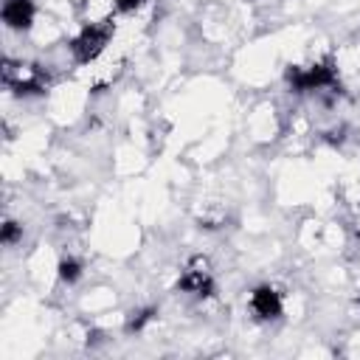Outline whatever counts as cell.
<instances>
[{
    "mask_svg": "<svg viewBox=\"0 0 360 360\" xmlns=\"http://www.w3.org/2000/svg\"><path fill=\"white\" fill-rule=\"evenodd\" d=\"M284 82H287V87H290L292 93H298V96L332 90V87H338V82H340L338 62H335L332 56H321V59L287 65V68H284Z\"/></svg>",
    "mask_w": 360,
    "mask_h": 360,
    "instance_id": "cell-1",
    "label": "cell"
},
{
    "mask_svg": "<svg viewBox=\"0 0 360 360\" xmlns=\"http://www.w3.org/2000/svg\"><path fill=\"white\" fill-rule=\"evenodd\" d=\"M115 37V22L110 17L104 20H90L84 22L68 42V51H70V59L76 65H93L104 51L107 45L112 42Z\"/></svg>",
    "mask_w": 360,
    "mask_h": 360,
    "instance_id": "cell-2",
    "label": "cell"
},
{
    "mask_svg": "<svg viewBox=\"0 0 360 360\" xmlns=\"http://www.w3.org/2000/svg\"><path fill=\"white\" fill-rule=\"evenodd\" d=\"M0 76H3V87L11 90L14 96H42L48 90V68L37 65V62H22V59H11L6 56L3 59V68H0Z\"/></svg>",
    "mask_w": 360,
    "mask_h": 360,
    "instance_id": "cell-3",
    "label": "cell"
},
{
    "mask_svg": "<svg viewBox=\"0 0 360 360\" xmlns=\"http://www.w3.org/2000/svg\"><path fill=\"white\" fill-rule=\"evenodd\" d=\"M177 290L194 298H214L217 292V276L208 262V256H188L177 276Z\"/></svg>",
    "mask_w": 360,
    "mask_h": 360,
    "instance_id": "cell-4",
    "label": "cell"
},
{
    "mask_svg": "<svg viewBox=\"0 0 360 360\" xmlns=\"http://www.w3.org/2000/svg\"><path fill=\"white\" fill-rule=\"evenodd\" d=\"M248 309L256 321H278L284 315V295L276 284H256L248 295Z\"/></svg>",
    "mask_w": 360,
    "mask_h": 360,
    "instance_id": "cell-5",
    "label": "cell"
},
{
    "mask_svg": "<svg viewBox=\"0 0 360 360\" xmlns=\"http://www.w3.org/2000/svg\"><path fill=\"white\" fill-rule=\"evenodd\" d=\"M0 20L8 31H17V34H25L34 28V20H37V3L34 0H3V8H0Z\"/></svg>",
    "mask_w": 360,
    "mask_h": 360,
    "instance_id": "cell-6",
    "label": "cell"
},
{
    "mask_svg": "<svg viewBox=\"0 0 360 360\" xmlns=\"http://www.w3.org/2000/svg\"><path fill=\"white\" fill-rule=\"evenodd\" d=\"M82 273H84V262L79 256H73V253H68V256H62L56 262V278L62 284H76L82 278Z\"/></svg>",
    "mask_w": 360,
    "mask_h": 360,
    "instance_id": "cell-7",
    "label": "cell"
},
{
    "mask_svg": "<svg viewBox=\"0 0 360 360\" xmlns=\"http://www.w3.org/2000/svg\"><path fill=\"white\" fill-rule=\"evenodd\" d=\"M155 315H158V307H152V304L132 309V312L127 315V321H124V332H127V335H138V332H143V329L155 321Z\"/></svg>",
    "mask_w": 360,
    "mask_h": 360,
    "instance_id": "cell-8",
    "label": "cell"
},
{
    "mask_svg": "<svg viewBox=\"0 0 360 360\" xmlns=\"http://www.w3.org/2000/svg\"><path fill=\"white\" fill-rule=\"evenodd\" d=\"M22 222H17V219H3V225H0V245L3 248H14V245H20L22 242Z\"/></svg>",
    "mask_w": 360,
    "mask_h": 360,
    "instance_id": "cell-9",
    "label": "cell"
},
{
    "mask_svg": "<svg viewBox=\"0 0 360 360\" xmlns=\"http://www.w3.org/2000/svg\"><path fill=\"white\" fill-rule=\"evenodd\" d=\"M146 0H112V11L115 14H135L138 8H143Z\"/></svg>",
    "mask_w": 360,
    "mask_h": 360,
    "instance_id": "cell-10",
    "label": "cell"
},
{
    "mask_svg": "<svg viewBox=\"0 0 360 360\" xmlns=\"http://www.w3.org/2000/svg\"><path fill=\"white\" fill-rule=\"evenodd\" d=\"M357 304H360V292H357Z\"/></svg>",
    "mask_w": 360,
    "mask_h": 360,
    "instance_id": "cell-11",
    "label": "cell"
}]
</instances>
